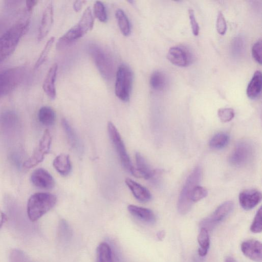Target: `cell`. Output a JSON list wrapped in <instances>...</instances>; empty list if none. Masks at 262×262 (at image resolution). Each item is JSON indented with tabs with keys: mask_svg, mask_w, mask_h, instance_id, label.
<instances>
[{
	"mask_svg": "<svg viewBox=\"0 0 262 262\" xmlns=\"http://www.w3.org/2000/svg\"><path fill=\"white\" fill-rule=\"evenodd\" d=\"M55 195L48 192H37L29 199L27 211L29 219L35 222L51 210L56 204Z\"/></svg>",
	"mask_w": 262,
	"mask_h": 262,
	"instance_id": "obj_1",
	"label": "cell"
},
{
	"mask_svg": "<svg viewBox=\"0 0 262 262\" xmlns=\"http://www.w3.org/2000/svg\"><path fill=\"white\" fill-rule=\"evenodd\" d=\"M93 14L90 7H88L79 22L59 38L57 48L61 49L81 38L93 28Z\"/></svg>",
	"mask_w": 262,
	"mask_h": 262,
	"instance_id": "obj_2",
	"label": "cell"
},
{
	"mask_svg": "<svg viewBox=\"0 0 262 262\" xmlns=\"http://www.w3.org/2000/svg\"><path fill=\"white\" fill-rule=\"evenodd\" d=\"M28 25L27 21L17 23L0 37V63L13 52Z\"/></svg>",
	"mask_w": 262,
	"mask_h": 262,
	"instance_id": "obj_3",
	"label": "cell"
},
{
	"mask_svg": "<svg viewBox=\"0 0 262 262\" xmlns=\"http://www.w3.org/2000/svg\"><path fill=\"white\" fill-rule=\"evenodd\" d=\"M89 52L102 77L109 80L113 76L114 66L112 57L101 46L92 43Z\"/></svg>",
	"mask_w": 262,
	"mask_h": 262,
	"instance_id": "obj_4",
	"label": "cell"
},
{
	"mask_svg": "<svg viewBox=\"0 0 262 262\" xmlns=\"http://www.w3.org/2000/svg\"><path fill=\"white\" fill-rule=\"evenodd\" d=\"M202 177L200 167H195L187 178L178 202V209L179 212L184 214L187 213L192 205L190 197L193 188L198 185Z\"/></svg>",
	"mask_w": 262,
	"mask_h": 262,
	"instance_id": "obj_5",
	"label": "cell"
},
{
	"mask_svg": "<svg viewBox=\"0 0 262 262\" xmlns=\"http://www.w3.org/2000/svg\"><path fill=\"white\" fill-rule=\"evenodd\" d=\"M26 69L17 67L7 69L0 73V98L14 90L23 81Z\"/></svg>",
	"mask_w": 262,
	"mask_h": 262,
	"instance_id": "obj_6",
	"label": "cell"
},
{
	"mask_svg": "<svg viewBox=\"0 0 262 262\" xmlns=\"http://www.w3.org/2000/svg\"><path fill=\"white\" fill-rule=\"evenodd\" d=\"M133 84V73L126 65H121L117 72L115 86L116 96L121 100L126 102L130 98Z\"/></svg>",
	"mask_w": 262,
	"mask_h": 262,
	"instance_id": "obj_7",
	"label": "cell"
},
{
	"mask_svg": "<svg viewBox=\"0 0 262 262\" xmlns=\"http://www.w3.org/2000/svg\"><path fill=\"white\" fill-rule=\"evenodd\" d=\"M107 130L110 139L114 145L122 165L131 173L134 167L132 165L119 132L111 122H108Z\"/></svg>",
	"mask_w": 262,
	"mask_h": 262,
	"instance_id": "obj_8",
	"label": "cell"
},
{
	"mask_svg": "<svg viewBox=\"0 0 262 262\" xmlns=\"http://www.w3.org/2000/svg\"><path fill=\"white\" fill-rule=\"evenodd\" d=\"M51 136L49 130H45L38 145L32 155L24 163L26 168H31L41 162L45 156L49 153L51 144Z\"/></svg>",
	"mask_w": 262,
	"mask_h": 262,
	"instance_id": "obj_9",
	"label": "cell"
},
{
	"mask_svg": "<svg viewBox=\"0 0 262 262\" xmlns=\"http://www.w3.org/2000/svg\"><path fill=\"white\" fill-rule=\"evenodd\" d=\"M253 154L252 145L248 142H238L229 157V162L233 166L239 167L249 162Z\"/></svg>",
	"mask_w": 262,
	"mask_h": 262,
	"instance_id": "obj_10",
	"label": "cell"
},
{
	"mask_svg": "<svg viewBox=\"0 0 262 262\" xmlns=\"http://www.w3.org/2000/svg\"><path fill=\"white\" fill-rule=\"evenodd\" d=\"M233 207V203L231 201L224 202L210 215L203 220L200 223V226L207 230L212 229L226 218Z\"/></svg>",
	"mask_w": 262,
	"mask_h": 262,
	"instance_id": "obj_11",
	"label": "cell"
},
{
	"mask_svg": "<svg viewBox=\"0 0 262 262\" xmlns=\"http://www.w3.org/2000/svg\"><path fill=\"white\" fill-rule=\"evenodd\" d=\"M167 58L173 64L180 67L189 66L192 62L191 53L182 46L171 47L167 53Z\"/></svg>",
	"mask_w": 262,
	"mask_h": 262,
	"instance_id": "obj_12",
	"label": "cell"
},
{
	"mask_svg": "<svg viewBox=\"0 0 262 262\" xmlns=\"http://www.w3.org/2000/svg\"><path fill=\"white\" fill-rule=\"evenodd\" d=\"M30 180L35 186L44 189H51L55 185V181L51 174L41 168L34 170L31 173Z\"/></svg>",
	"mask_w": 262,
	"mask_h": 262,
	"instance_id": "obj_13",
	"label": "cell"
},
{
	"mask_svg": "<svg viewBox=\"0 0 262 262\" xmlns=\"http://www.w3.org/2000/svg\"><path fill=\"white\" fill-rule=\"evenodd\" d=\"M241 250L247 257L253 261L261 262L262 260V245L255 239H249L241 245Z\"/></svg>",
	"mask_w": 262,
	"mask_h": 262,
	"instance_id": "obj_14",
	"label": "cell"
},
{
	"mask_svg": "<svg viewBox=\"0 0 262 262\" xmlns=\"http://www.w3.org/2000/svg\"><path fill=\"white\" fill-rule=\"evenodd\" d=\"M137 168H134L131 172L137 178L145 179H152L157 175V171L151 169L145 159L138 152L135 155Z\"/></svg>",
	"mask_w": 262,
	"mask_h": 262,
	"instance_id": "obj_15",
	"label": "cell"
},
{
	"mask_svg": "<svg viewBox=\"0 0 262 262\" xmlns=\"http://www.w3.org/2000/svg\"><path fill=\"white\" fill-rule=\"evenodd\" d=\"M53 22V7L52 3L46 6L42 14L37 39L40 41L49 33Z\"/></svg>",
	"mask_w": 262,
	"mask_h": 262,
	"instance_id": "obj_16",
	"label": "cell"
},
{
	"mask_svg": "<svg viewBox=\"0 0 262 262\" xmlns=\"http://www.w3.org/2000/svg\"><path fill=\"white\" fill-rule=\"evenodd\" d=\"M261 200V193L255 189H249L241 192L239 195L241 206L245 210H250L255 207Z\"/></svg>",
	"mask_w": 262,
	"mask_h": 262,
	"instance_id": "obj_17",
	"label": "cell"
},
{
	"mask_svg": "<svg viewBox=\"0 0 262 262\" xmlns=\"http://www.w3.org/2000/svg\"><path fill=\"white\" fill-rule=\"evenodd\" d=\"M57 69L58 65L56 63L50 67L42 85L45 93L51 99H54L56 97L55 80Z\"/></svg>",
	"mask_w": 262,
	"mask_h": 262,
	"instance_id": "obj_18",
	"label": "cell"
},
{
	"mask_svg": "<svg viewBox=\"0 0 262 262\" xmlns=\"http://www.w3.org/2000/svg\"><path fill=\"white\" fill-rule=\"evenodd\" d=\"M125 183L138 201L147 202L151 199V194L145 187L128 178L125 180Z\"/></svg>",
	"mask_w": 262,
	"mask_h": 262,
	"instance_id": "obj_19",
	"label": "cell"
},
{
	"mask_svg": "<svg viewBox=\"0 0 262 262\" xmlns=\"http://www.w3.org/2000/svg\"><path fill=\"white\" fill-rule=\"evenodd\" d=\"M130 214L140 221L152 224L156 221L154 213L150 209L136 205H130L127 207Z\"/></svg>",
	"mask_w": 262,
	"mask_h": 262,
	"instance_id": "obj_20",
	"label": "cell"
},
{
	"mask_svg": "<svg viewBox=\"0 0 262 262\" xmlns=\"http://www.w3.org/2000/svg\"><path fill=\"white\" fill-rule=\"evenodd\" d=\"M262 85L261 73L256 71L249 82L246 91L247 96L251 99L257 98L261 92Z\"/></svg>",
	"mask_w": 262,
	"mask_h": 262,
	"instance_id": "obj_21",
	"label": "cell"
},
{
	"mask_svg": "<svg viewBox=\"0 0 262 262\" xmlns=\"http://www.w3.org/2000/svg\"><path fill=\"white\" fill-rule=\"evenodd\" d=\"M53 165L56 171L63 176L68 175L71 170V163L68 155L61 154L53 160Z\"/></svg>",
	"mask_w": 262,
	"mask_h": 262,
	"instance_id": "obj_22",
	"label": "cell"
},
{
	"mask_svg": "<svg viewBox=\"0 0 262 262\" xmlns=\"http://www.w3.org/2000/svg\"><path fill=\"white\" fill-rule=\"evenodd\" d=\"M61 124L70 145L77 151L80 152L82 150V145L75 130L66 119H62Z\"/></svg>",
	"mask_w": 262,
	"mask_h": 262,
	"instance_id": "obj_23",
	"label": "cell"
},
{
	"mask_svg": "<svg viewBox=\"0 0 262 262\" xmlns=\"http://www.w3.org/2000/svg\"><path fill=\"white\" fill-rule=\"evenodd\" d=\"M39 122L45 126H51L54 124L56 119V114L54 110L50 106L41 107L38 113Z\"/></svg>",
	"mask_w": 262,
	"mask_h": 262,
	"instance_id": "obj_24",
	"label": "cell"
},
{
	"mask_svg": "<svg viewBox=\"0 0 262 262\" xmlns=\"http://www.w3.org/2000/svg\"><path fill=\"white\" fill-rule=\"evenodd\" d=\"M149 83L153 90L161 91L167 85V77L163 72L160 71H155L150 76Z\"/></svg>",
	"mask_w": 262,
	"mask_h": 262,
	"instance_id": "obj_25",
	"label": "cell"
},
{
	"mask_svg": "<svg viewBox=\"0 0 262 262\" xmlns=\"http://www.w3.org/2000/svg\"><path fill=\"white\" fill-rule=\"evenodd\" d=\"M115 16L122 33L124 36H128L131 32V27L127 16L124 12L120 9L116 11Z\"/></svg>",
	"mask_w": 262,
	"mask_h": 262,
	"instance_id": "obj_26",
	"label": "cell"
},
{
	"mask_svg": "<svg viewBox=\"0 0 262 262\" xmlns=\"http://www.w3.org/2000/svg\"><path fill=\"white\" fill-rule=\"evenodd\" d=\"M198 241L199 245L198 253L200 256H205L208 251L210 245V239L208 230L201 227L198 236Z\"/></svg>",
	"mask_w": 262,
	"mask_h": 262,
	"instance_id": "obj_27",
	"label": "cell"
},
{
	"mask_svg": "<svg viewBox=\"0 0 262 262\" xmlns=\"http://www.w3.org/2000/svg\"><path fill=\"white\" fill-rule=\"evenodd\" d=\"M96 262H113L112 250L106 243H101L98 246Z\"/></svg>",
	"mask_w": 262,
	"mask_h": 262,
	"instance_id": "obj_28",
	"label": "cell"
},
{
	"mask_svg": "<svg viewBox=\"0 0 262 262\" xmlns=\"http://www.w3.org/2000/svg\"><path fill=\"white\" fill-rule=\"evenodd\" d=\"M229 140L228 134L225 133H219L215 134L209 142L210 146L214 149H221L227 145Z\"/></svg>",
	"mask_w": 262,
	"mask_h": 262,
	"instance_id": "obj_29",
	"label": "cell"
},
{
	"mask_svg": "<svg viewBox=\"0 0 262 262\" xmlns=\"http://www.w3.org/2000/svg\"><path fill=\"white\" fill-rule=\"evenodd\" d=\"M54 40V37H51L48 40L35 64V69L39 68L46 60L53 47Z\"/></svg>",
	"mask_w": 262,
	"mask_h": 262,
	"instance_id": "obj_30",
	"label": "cell"
},
{
	"mask_svg": "<svg viewBox=\"0 0 262 262\" xmlns=\"http://www.w3.org/2000/svg\"><path fill=\"white\" fill-rule=\"evenodd\" d=\"M94 13L95 17L101 22L105 23L107 16L105 6L100 1H96L94 5Z\"/></svg>",
	"mask_w": 262,
	"mask_h": 262,
	"instance_id": "obj_31",
	"label": "cell"
},
{
	"mask_svg": "<svg viewBox=\"0 0 262 262\" xmlns=\"http://www.w3.org/2000/svg\"><path fill=\"white\" fill-rule=\"evenodd\" d=\"M10 262H33L23 251L13 249L10 253Z\"/></svg>",
	"mask_w": 262,
	"mask_h": 262,
	"instance_id": "obj_32",
	"label": "cell"
},
{
	"mask_svg": "<svg viewBox=\"0 0 262 262\" xmlns=\"http://www.w3.org/2000/svg\"><path fill=\"white\" fill-rule=\"evenodd\" d=\"M262 208L257 210L254 220L251 224L250 230L253 233H260L262 230Z\"/></svg>",
	"mask_w": 262,
	"mask_h": 262,
	"instance_id": "obj_33",
	"label": "cell"
},
{
	"mask_svg": "<svg viewBox=\"0 0 262 262\" xmlns=\"http://www.w3.org/2000/svg\"><path fill=\"white\" fill-rule=\"evenodd\" d=\"M208 191L206 189L199 185H197L193 189L190 199L193 203L206 197Z\"/></svg>",
	"mask_w": 262,
	"mask_h": 262,
	"instance_id": "obj_34",
	"label": "cell"
},
{
	"mask_svg": "<svg viewBox=\"0 0 262 262\" xmlns=\"http://www.w3.org/2000/svg\"><path fill=\"white\" fill-rule=\"evenodd\" d=\"M261 49L262 40L261 38H260L256 40L252 47V57L254 60L260 64H261L262 62Z\"/></svg>",
	"mask_w": 262,
	"mask_h": 262,
	"instance_id": "obj_35",
	"label": "cell"
},
{
	"mask_svg": "<svg viewBox=\"0 0 262 262\" xmlns=\"http://www.w3.org/2000/svg\"><path fill=\"white\" fill-rule=\"evenodd\" d=\"M217 115L220 119L224 122L231 121L234 117V111L231 108H221L218 110Z\"/></svg>",
	"mask_w": 262,
	"mask_h": 262,
	"instance_id": "obj_36",
	"label": "cell"
},
{
	"mask_svg": "<svg viewBox=\"0 0 262 262\" xmlns=\"http://www.w3.org/2000/svg\"><path fill=\"white\" fill-rule=\"evenodd\" d=\"M244 49V40L241 37L234 38L232 41L231 50L233 55L235 57L241 55Z\"/></svg>",
	"mask_w": 262,
	"mask_h": 262,
	"instance_id": "obj_37",
	"label": "cell"
},
{
	"mask_svg": "<svg viewBox=\"0 0 262 262\" xmlns=\"http://www.w3.org/2000/svg\"><path fill=\"white\" fill-rule=\"evenodd\" d=\"M216 30L218 33L221 35L225 34L227 30V24L224 16L222 12L218 13L216 23Z\"/></svg>",
	"mask_w": 262,
	"mask_h": 262,
	"instance_id": "obj_38",
	"label": "cell"
},
{
	"mask_svg": "<svg viewBox=\"0 0 262 262\" xmlns=\"http://www.w3.org/2000/svg\"><path fill=\"white\" fill-rule=\"evenodd\" d=\"M17 120L16 115L12 112L4 113L1 116V121L4 125L8 126L15 123Z\"/></svg>",
	"mask_w": 262,
	"mask_h": 262,
	"instance_id": "obj_39",
	"label": "cell"
},
{
	"mask_svg": "<svg viewBox=\"0 0 262 262\" xmlns=\"http://www.w3.org/2000/svg\"><path fill=\"white\" fill-rule=\"evenodd\" d=\"M188 13L192 33L194 36H198L199 33L200 27L196 20L194 11L191 9H189Z\"/></svg>",
	"mask_w": 262,
	"mask_h": 262,
	"instance_id": "obj_40",
	"label": "cell"
},
{
	"mask_svg": "<svg viewBox=\"0 0 262 262\" xmlns=\"http://www.w3.org/2000/svg\"><path fill=\"white\" fill-rule=\"evenodd\" d=\"M38 3L37 1H27L26 5L28 11H31Z\"/></svg>",
	"mask_w": 262,
	"mask_h": 262,
	"instance_id": "obj_41",
	"label": "cell"
},
{
	"mask_svg": "<svg viewBox=\"0 0 262 262\" xmlns=\"http://www.w3.org/2000/svg\"><path fill=\"white\" fill-rule=\"evenodd\" d=\"M84 3L83 1H76L74 2L73 8L75 11L78 12L81 9L83 4Z\"/></svg>",
	"mask_w": 262,
	"mask_h": 262,
	"instance_id": "obj_42",
	"label": "cell"
},
{
	"mask_svg": "<svg viewBox=\"0 0 262 262\" xmlns=\"http://www.w3.org/2000/svg\"><path fill=\"white\" fill-rule=\"evenodd\" d=\"M6 220L7 216L6 214L0 209V228L2 227Z\"/></svg>",
	"mask_w": 262,
	"mask_h": 262,
	"instance_id": "obj_43",
	"label": "cell"
},
{
	"mask_svg": "<svg viewBox=\"0 0 262 262\" xmlns=\"http://www.w3.org/2000/svg\"><path fill=\"white\" fill-rule=\"evenodd\" d=\"M165 232L163 230L159 231L157 235V238L159 241H162L164 237Z\"/></svg>",
	"mask_w": 262,
	"mask_h": 262,
	"instance_id": "obj_44",
	"label": "cell"
},
{
	"mask_svg": "<svg viewBox=\"0 0 262 262\" xmlns=\"http://www.w3.org/2000/svg\"><path fill=\"white\" fill-rule=\"evenodd\" d=\"M225 262H236L235 260L231 257H227L226 258Z\"/></svg>",
	"mask_w": 262,
	"mask_h": 262,
	"instance_id": "obj_45",
	"label": "cell"
}]
</instances>
